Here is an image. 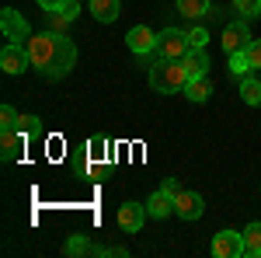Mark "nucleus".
Segmentation results:
<instances>
[{
	"label": "nucleus",
	"mask_w": 261,
	"mask_h": 258,
	"mask_svg": "<svg viewBox=\"0 0 261 258\" xmlns=\"http://www.w3.org/2000/svg\"><path fill=\"white\" fill-rule=\"evenodd\" d=\"M28 56H32V66L42 77L63 80L77 66V45H73V39H66V32L45 28V32L28 39Z\"/></svg>",
	"instance_id": "1"
},
{
	"label": "nucleus",
	"mask_w": 261,
	"mask_h": 258,
	"mask_svg": "<svg viewBox=\"0 0 261 258\" xmlns=\"http://www.w3.org/2000/svg\"><path fill=\"white\" fill-rule=\"evenodd\" d=\"M146 80H150L153 91H161V95H174V91H185L188 74H185L181 60H153V63H150Z\"/></svg>",
	"instance_id": "2"
},
{
	"label": "nucleus",
	"mask_w": 261,
	"mask_h": 258,
	"mask_svg": "<svg viewBox=\"0 0 261 258\" xmlns=\"http://www.w3.org/2000/svg\"><path fill=\"white\" fill-rule=\"evenodd\" d=\"M188 49H192L188 32H181V28H164L161 35H157L153 56H157V60H185V56H188Z\"/></svg>",
	"instance_id": "3"
},
{
	"label": "nucleus",
	"mask_w": 261,
	"mask_h": 258,
	"mask_svg": "<svg viewBox=\"0 0 261 258\" xmlns=\"http://www.w3.org/2000/svg\"><path fill=\"white\" fill-rule=\"evenodd\" d=\"M0 28H4V39L21 42V45H28V39H32L28 21L21 18V11H14V7H4L0 11Z\"/></svg>",
	"instance_id": "4"
},
{
	"label": "nucleus",
	"mask_w": 261,
	"mask_h": 258,
	"mask_svg": "<svg viewBox=\"0 0 261 258\" xmlns=\"http://www.w3.org/2000/svg\"><path fill=\"white\" fill-rule=\"evenodd\" d=\"M0 66H4V74H11V77L24 74V70L32 66L28 45H21V42H7V45H4V53H0Z\"/></svg>",
	"instance_id": "5"
},
{
	"label": "nucleus",
	"mask_w": 261,
	"mask_h": 258,
	"mask_svg": "<svg viewBox=\"0 0 261 258\" xmlns=\"http://www.w3.org/2000/svg\"><path fill=\"white\" fill-rule=\"evenodd\" d=\"M213 255L216 258H241L244 255V234H237V230H220L213 238Z\"/></svg>",
	"instance_id": "6"
},
{
	"label": "nucleus",
	"mask_w": 261,
	"mask_h": 258,
	"mask_svg": "<svg viewBox=\"0 0 261 258\" xmlns=\"http://www.w3.org/2000/svg\"><path fill=\"white\" fill-rule=\"evenodd\" d=\"M125 45L136 53V56H153V45H157V32H150L146 25H136L125 32Z\"/></svg>",
	"instance_id": "7"
},
{
	"label": "nucleus",
	"mask_w": 261,
	"mask_h": 258,
	"mask_svg": "<svg viewBox=\"0 0 261 258\" xmlns=\"http://www.w3.org/2000/svg\"><path fill=\"white\" fill-rule=\"evenodd\" d=\"M174 213L181 220H199L205 213V199L199 192H188V189H181L178 196H174Z\"/></svg>",
	"instance_id": "8"
},
{
	"label": "nucleus",
	"mask_w": 261,
	"mask_h": 258,
	"mask_svg": "<svg viewBox=\"0 0 261 258\" xmlns=\"http://www.w3.org/2000/svg\"><path fill=\"white\" fill-rule=\"evenodd\" d=\"M223 49H226V56L230 53H241V49H247L251 45V32H247V21H233V25H226L223 28Z\"/></svg>",
	"instance_id": "9"
},
{
	"label": "nucleus",
	"mask_w": 261,
	"mask_h": 258,
	"mask_svg": "<svg viewBox=\"0 0 261 258\" xmlns=\"http://www.w3.org/2000/svg\"><path fill=\"white\" fill-rule=\"evenodd\" d=\"M146 217H150V213H146V202H122L119 206V227L125 234H140V227H143Z\"/></svg>",
	"instance_id": "10"
},
{
	"label": "nucleus",
	"mask_w": 261,
	"mask_h": 258,
	"mask_svg": "<svg viewBox=\"0 0 261 258\" xmlns=\"http://www.w3.org/2000/svg\"><path fill=\"white\" fill-rule=\"evenodd\" d=\"M81 14V0H63L56 11H45V18H49V28L53 32H66V25Z\"/></svg>",
	"instance_id": "11"
},
{
	"label": "nucleus",
	"mask_w": 261,
	"mask_h": 258,
	"mask_svg": "<svg viewBox=\"0 0 261 258\" xmlns=\"http://www.w3.org/2000/svg\"><path fill=\"white\" fill-rule=\"evenodd\" d=\"M28 136L21 129H0V157L4 160H18L21 150H24Z\"/></svg>",
	"instance_id": "12"
},
{
	"label": "nucleus",
	"mask_w": 261,
	"mask_h": 258,
	"mask_svg": "<svg viewBox=\"0 0 261 258\" xmlns=\"http://www.w3.org/2000/svg\"><path fill=\"white\" fill-rule=\"evenodd\" d=\"M146 213H150V217L153 220H167L171 217V213H174V199L167 196V192H153V196L146 199Z\"/></svg>",
	"instance_id": "13"
},
{
	"label": "nucleus",
	"mask_w": 261,
	"mask_h": 258,
	"mask_svg": "<svg viewBox=\"0 0 261 258\" xmlns=\"http://www.w3.org/2000/svg\"><path fill=\"white\" fill-rule=\"evenodd\" d=\"M181 66H185L188 80H192V77H205V70H209V56H205V49H188V56L181 60Z\"/></svg>",
	"instance_id": "14"
},
{
	"label": "nucleus",
	"mask_w": 261,
	"mask_h": 258,
	"mask_svg": "<svg viewBox=\"0 0 261 258\" xmlns=\"http://www.w3.org/2000/svg\"><path fill=\"white\" fill-rule=\"evenodd\" d=\"M91 14L98 21H105V25H112L122 14V4L119 0H91Z\"/></svg>",
	"instance_id": "15"
},
{
	"label": "nucleus",
	"mask_w": 261,
	"mask_h": 258,
	"mask_svg": "<svg viewBox=\"0 0 261 258\" xmlns=\"http://www.w3.org/2000/svg\"><path fill=\"white\" fill-rule=\"evenodd\" d=\"M181 95H185L188 101H195V105H202V101L213 95V87H209V80H205V77H192L188 84H185V91H181Z\"/></svg>",
	"instance_id": "16"
},
{
	"label": "nucleus",
	"mask_w": 261,
	"mask_h": 258,
	"mask_svg": "<svg viewBox=\"0 0 261 258\" xmlns=\"http://www.w3.org/2000/svg\"><path fill=\"white\" fill-rule=\"evenodd\" d=\"M244 255L261 258V223H251V227H244Z\"/></svg>",
	"instance_id": "17"
},
{
	"label": "nucleus",
	"mask_w": 261,
	"mask_h": 258,
	"mask_svg": "<svg viewBox=\"0 0 261 258\" xmlns=\"http://www.w3.org/2000/svg\"><path fill=\"white\" fill-rule=\"evenodd\" d=\"M209 7H213V0H178V14L185 18H202V14H209Z\"/></svg>",
	"instance_id": "18"
},
{
	"label": "nucleus",
	"mask_w": 261,
	"mask_h": 258,
	"mask_svg": "<svg viewBox=\"0 0 261 258\" xmlns=\"http://www.w3.org/2000/svg\"><path fill=\"white\" fill-rule=\"evenodd\" d=\"M241 98H244V105H261V80L258 77L241 80Z\"/></svg>",
	"instance_id": "19"
},
{
	"label": "nucleus",
	"mask_w": 261,
	"mask_h": 258,
	"mask_svg": "<svg viewBox=\"0 0 261 258\" xmlns=\"http://www.w3.org/2000/svg\"><path fill=\"white\" fill-rule=\"evenodd\" d=\"M63 251H66V255H94V244L84 238V234H77V238H70L63 244Z\"/></svg>",
	"instance_id": "20"
},
{
	"label": "nucleus",
	"mask_w": 261,
	"mask_h": 258,
	"mask_svg": "<svg viewBox=\"0 0 261 258\" xmlns=\"http://www.w3.org/2000/svg\"><path fill=\"white\" fill-rule=\"evenodd\" d=\"M87 157H91V160H105V157H108V139L101 136V133L87 139Z\"/></svg>",
	"instance_id": "21"
},
{
	"label": "nucleus",
	"mask_w": 261,
	"mask_h": 258,
	"mask_svg": "<svg viewBox=\"0 0 261 258\" xmlns=\"http://www.w3.org/2000/svg\"><path fill=\"white\" fill-rule=\"evenodd\" d=\"M247 70H251V60H247V53H230V74L233 77H247Z\"/></svg>",
	"instance_id": "22"
},
{
	"label": "nucleus",
	"mask_w": 261,
	"mask_h": 258,
	"mask_svg": "<svg viewBox=\"0 0 261 258\" xmlns=\"http://www.w3.org/2000/svg\"><path fill=\"white\" fill-rule=\"evenodd\" d=\"M233 11H237L244 21L258 18V14H261V0H233Z\"/></svg>",
	"instance_id": "23"
},
{
	"label": "nucleus",
	"mask_w": 261,
	"mask_h": 258,
	"mask_svg": "<svg viewBox=\"0 0 261 258\" xmlns=\"http://www.w3.org/2000/svg\"><path fill=\"white\" fill-rule=\"evenodd\" d=\"M0 129H18V122H21V115H18V108H14V105H4V108H0Z\"/></svg>",
	"instance_id": "24"
},
{
	"label": "nucleus",
	"mask_w": 261,
	"mask_h": 258,
	"mask_svg": "<svg viewBox=\"0 0 261 258\" xmlns=\"http://www.w3.org/2000/svg\"><path fill=\"white\" fill-rule=\"evenodd\" d=\"M247 60H251V70H261V39H251V45L244 49Z\"/></svg>",
	"instance_id": "25"
},
{
	"label": "nucleus",
	"mask_w": 261,
	"mask_h": 258,
	"mask_svg": "<svg viewBox=\"0 0 261 258\" xmlns=\"http://www.w3.org/2000/svg\"><path fill=\"white\" fill-rule=\"evenodd\" d=\"M188 42H192V49H205L209 32H205V28H192V32H188Z\"/></svg>",
	"instance_id": "26"
},
{
	"label": "nucleus",
	"mask_w": 261,
	"mask_h": 258,
	"mask_svg": "<svg viewBox=\"0 0 261 258\" xmlns=\"http://www.w3.org/2000/svg\"><path fill=\"white\" fill-rule=\"evenodd\" d=\"M18 129L24 133V136H32V133H39V115H21Z\"/></svg>",
	"instance_id": "27"
},
{
	"label": "nucleus",
	"mask_w": 261,
	"mask_h": 258,
	"mask_svg": "<svg viewBox=\"0 0 261 258\" xmlns=\"http://www.w3.org/2000/svg\"><path fill=\"white\" fill-rule=\"evenodd\" d=\"M164 192H167V196L174 199V196H178V192H181V185H178V181H174V178H167V181H164Z\"/></svg>",
	"instance_id": "28"
},
{
	"label": "nucleus",
	"mask_w": 261,
	"mask_h": 258,
	"mask_svg": "<svg viewBox=\"0 0 261 258\" xmlns=\"http://www.w3.org/2000/svg\"><path fill=\"white\" fill-rule=\"evenodd\" d=\"M35 4H39L42 11H56V7H60L63 0H35Z\"/></svg>",
	"instance_id": "29"
},
{
	"label": "nucleus",
	"mask_w": 261,
	"mask_h": 258,
	"mask_svg": "<svg viewBox=\"0 0 261 258\" xmlns=\"http://www.w3.org/2000/svg\"><path fill=\"white\" fill-rule=\"evenodd\" d=\"M258 80H261V70H258Z\"/></svg>",
	"instance_id": "30"
}]
</instances>
